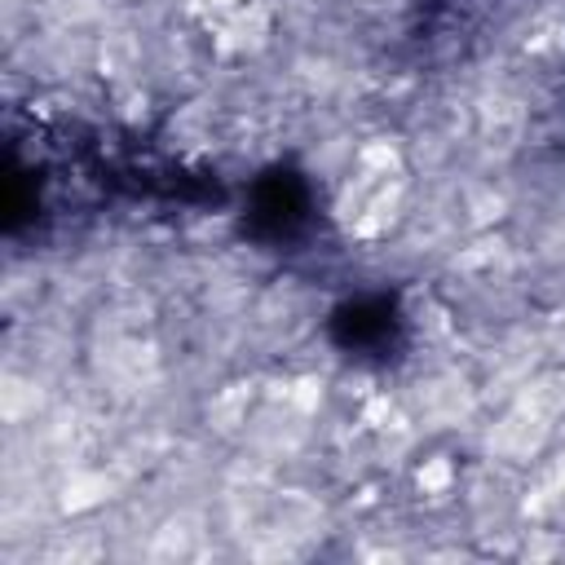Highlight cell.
<instances>
[{
	"mask_svg": "<svg viewBox=\"0 0 565 565\" xmlns=\"http://www.w3.org/2000/svg\"><path fill=\"white\" fill-rule=\"evenodd\" d=\"M446 481H450V468H446V463H428V468H419V486H433V490H437V486H446Z\"/></svg>",
	"mask_w": 565,
	"mask_h": 565,
	"instance_id": "1",
	"label": "cell"
}]
</instances>
